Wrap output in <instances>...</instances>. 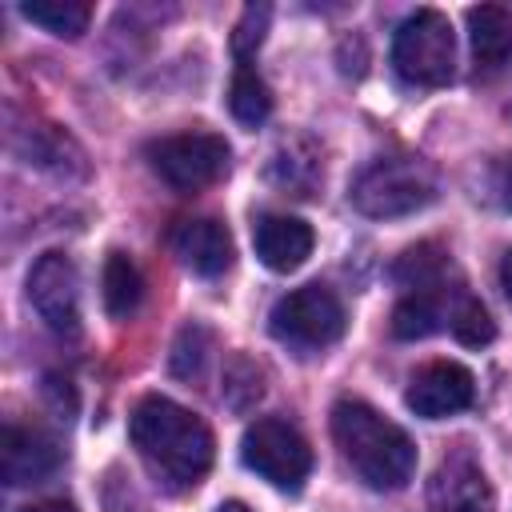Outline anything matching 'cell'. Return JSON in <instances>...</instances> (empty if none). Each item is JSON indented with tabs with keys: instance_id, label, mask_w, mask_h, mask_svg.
Returning a JSON list of instances; mask_svg holds the SVG:
<instances>
[{
	"instance_id": "6da1fadb",
	"label": "cell",
	"mask_w": 512,
	"mask_h": 512,
	"mask_svg": "<svg viewBox=\"0 0 512 512\" xmlns=\"http://www.w3.org/2000/svg\"><path fill=\"white\" fill-rule=\"evenodd\" d=\"M128 432H132V444L144 468L156 476V484L172 492L196 488L212 468L216 444H212L208 424L168 396H144L132 408Z\"/></svg>"
},
{
	"instance_id": "7a4b0ae2",
	"label": "cell",
	"mask_w": 512,
	"mask_h": 512,
	"mask_svg": "<svg viewBox=\"0 0 512 512\" xmlns=\"http://www.w3.org/2000/svg\"><path fill=\"white\" fill-rule=\"evenodd\" d=\"M332 440L356 480L376 492H396L416 472V444L408 432L364 400H340L332 408Z\"/></svg>"
},
{
	"instance_id": "3957f363",
	"label": "cell",
	"mask_w": 512,
	"mask_h": 512,
	"mask_svg": "<svg viewBox=\"0 0 512 512\" xmlns=\"http://www.w3.org/2000/svg\"><path fill=\"white\" fill-rule=\"evenodd\" d=\"M348 196L372 220L408 216L436 200V172L420 156H380L352 180Z\"/></svg>"
},
{
	"instance_id": "277c9868",
	"label": "cell",
	"mask_w": 512,
	"mask_h": 512,
	"mask_svg": "<svg viewBox=\"0 0 512 512\" xmlns=\"http://www.w3.org/2000/svg\"><path fill=\"white\" fill-rule=\"evenodd\" d=\"M392 68L416 88H440L456 68V36L444 12L420 8L392 36Z\"/></svg>"
},
{
	"instance_id": "5b68a950",
	"label": "cell",
	"mask_w": 512,
	"mask_h": 512,
	"mask_svg": "<svg viewBox=\"0 0 512 512\" xmlns=\"http://www.w3.org/2000/svg\"><path fill=\"white\" fill-rule=\"evenodd\" d=\"M268 328L280 344H292L300 352H320L340 340L344 332V304L324 284H304L276 300Z\"/></svg>"
},
{
	"instance_id": "8992f818",
	"label": "cell",
	"mask_w": 512,
	"mask_h": 512,
	"mask_svg": "<svg viewBox=\"0 0 512 512\" xmlns=\"http://www.w3.org/2000/svg\"><path fill=\"white\" fill-rule=\"evenodd\" d=\"M228 144L216 132H176L148 144L152 172L176 192H200L228 172Z\"/></svg>"
},
{
	"instance_id": "52a82bcc",
	"label": "cell",
	"mask_w": 512,
	"mask_h": 512,
	"mask_svg": "<svg viewBox=\"0 0 512 512\" xmlns=\"http://www.w3.org/2000/svg\"><path fill=\"white\" fill-rule=\"evenodd\" d=\"M240 456L256 476H264L272 488H284V492H296L312 472L308 440L280 416H264L248 424L240 440Z\"/></svg>"
},
{
	"instance_id": "ba28073f",
	"label": "cell",
	"mask_w": 512,
	"mask_h": 512,
	"mask_svg": "<svg viewBox=\"0 0 512 512\" xmlns=\"http://www.w3.org/2000/svg\"><path fill=\"white\" fill-rule=\"evenodd\" d=\"M28 300L56 336L80 332V288L76 268L64 252H44L28 272Z\"/></svg>"
},
{
	"instance_id": "9c48e42d",
	"label": "cell",
	"mask_w": 512,
	"mask_h": 512,
	"mask_svg": "<svg viewBox=\"0 0 512 512\" xmlns=\"http://www.w3.org/2000/svg\"><path fill=\"white\" fill-rule=\"evenodd\" d=\"M476 396V384H472V372L456 360H432L424 368L412 372L408 380V392H404V404L424 416V420H444L452 412H464Z\"/></svg>"
},
{
	"instance_id": "30bf717a",
	"label": "cell",
	"mask_w": 512,
	"mask_h": 512,
	"mask_svg": "<svg viewBox=\"0 0 512 512\" xmlns=\"http://www.w3.org/2000/svg\"><path fill=\"white\" fill-rule=\"evenodd\" d=\"M428 504L432 512H496L492 484L468 448H456L436 464L428 484Z\"/></svg>"
},
{
	"instance_id": "8fae6325",
	"label": "cell",
	"mask_w": 512,
	"mask_h": 512,
	"mask_svg": "<svg viewBox=\"0 0 512 512\" xmlns=\"http://www.w3.org/2000/svg\"><path fill=\"white\" fill-rule=\"evenodd\" d=\"M168 244H172V252L180 256V264H184L188 272L204 276V280L228 272V264H232V236H228V228H224L220 220H212V216L180 220V224L172 228Z\"/></svg>"
},
{
	"instance_id": "7c38bea8",
	"label": "cell",
	"mask_w": 512,
	"mask_h": 512,
	"mask_svg": "<svg viewBox=\"0 0 512 512\" xmlns=\"http://www.w3.org/2000/svg\"><path fill=\"white\" fill-rule=\"evenodd\" d=\"M0 464H4V480L12 488L20 484H40L44 476H52L60 468V448L48 432L28 428V424H8L4 440H0Z\"/></svg>"
},
{
	"instance_id": "4fadbf2b",
	"label": "cell",
	"mask_w": 512,
	"mask_h": 512,
	"mask_svg": "<svg viewBox=\"0 0 512 512\" xmlns=\"http://www.w3.org/2000/svg\"><path fill=\"white\" fill-rule=\"evenodd\" d=\"M256 256L272 268V272H292L308 260L312 252V228L300 216H284V212H268L256 220Z\"/></svg>"
},
{
	"instance_id": "5bb4252c",
	"label": "cell",
	"mask_w": 512,
	"mask_h": 512,
	"mask_svg": "<svg viewBox=\"0 0 512 512\" xmlns=\"http://www.w3.org/2000/svg\"><path fill=\"white\" fill-rule=\"evenodd\" d=\"M468 40L480 76H496L512 60V12L500 4L468 8Z\"/></svg>"
},
{
	"instance_id": "9a60e30c",
	"label": "cell",
	"mask_w": 512,
	"mask_h": 512,
	"mask_svg": "<svg viewBox=\"0 0 512 512\" xmlns=\"http://www.w3.org/2000/svg\"><path fill=\"white\" fill-rule=\"evenodd\" d=\"M448 316H452V304L444 300V288L440 284L408 288L400 296V304L392 308V332L400 340H420V336H432L436 328H444Z\"/></svg>"
},
{
	"instance_id": "2e32d148",
	"label": "cell",
	"mask_w": 512,
	"mask_h": 512,
	"mask_svg": "<svg viewBox=\"0 0 512 512\" xmlns=\"http://www.w3.org/2000/svg\"><path fill=\"white\" fill-rule=\"evenodd\" d=\"M12 148H16L28 164H40V168H52V172H68V160L84 168L80 148H76L60 128H52V124H36V128L28 124L24 132L12 136Z\"/></svg>"
},
{
	"instance_id": "e0dca14e",
	"label": "cell",
	"mask_w": 512,
	"mask_h": 512,
	"mask_svg": "<svg viewBox=\"0 0 512 512\" xmlns=\"http://www.w3.org/2000/svg\"><path fill=\"white\" fill-rule=\"evenodd\" d=\"M100 284H104V308H108L112 320L132 316L140 308V300H144V276L132 264V256H124V252H108Z\"/></svg>"
},
{
	"instance_id": "ac0fdd59",
	"label": "cell",
	"mask_w": 512,
	"mask_h": 512,
	"mask_svg": "<svg viewBox=\"0 0 512 512\" xmlns=\"http://www.w3.org/2000/svg\"><path fill=\"white\" fill-rule=\"evenodd\" d=\"M20 16L40 24L52 36L72 40V36H80L88 28L92 4H84V0H28V4H20Z\"/></svg>"
},
{
	"instance_id": "d6986e66",
	"label": "cell",
	"mask_w": 512,
	"mask_h": 512,
	"mask_svg": "<svg viewBox=\"0 0 512 512\" xmlns=\"http://www.w3.org/2000/svg\"><path fill=\"white\" fill-rule=\"evenodd\" d=\"M228 108H232V116H236L240 124H248V128L264 124V120H268V112H272V92H268V84H264L248 64H240V68H236V76H232Z\"/></svg>"
},
{
	"instance_id": "ffe728a7",
	"label": "cell",
	"mask_w": 512,
	"mask_h": 512,
	"mask_svg": "<svg viewBox=\"0 0 512 512\" xmlns=\"http://www.w3.org/2000/svg\"><path fill=\"white\" fill-rule=\"evenodd\" d=\"M448 328H452V336H456L460 344H468V348H480V344H488V340L496 336V324H492L488 308H484L472 292H456Z\"/></svg>"
},
{
	"instance_id": "44dd1931",
	"label": "cell",
	"mask_w": 512,
	"mask_h": 512,
	"mask_svg": "<svg viewBox=\"0 0 512 512\" xmlns=\"http://www.w3.org/2000/svg\"><path fill=\"white\" fill-rule=\"evenodd\" d=\"M444 276V248L440 244H416L396 260V280L404 288H428Z\"/></svg>"
},
{
	"instance_id": "7402d4cb",
	"label": "cell",
	"mask_w": 512,
	"mask_h": 512,
	"mask_svg": "<svg viewBox=\"0 0 512 512\" xmlns=\"http://www.w3.org/2000/svg\"><path fill=\"white\" fill-rule=\"evenodd\" d=\"M264 24H268V4H248L244 16H240V24H236V36H232L240 64H248V56L260 48V40H264Z\"/></svg>"
},
{
	"instance_id": "603a6c76",
	"label": "cell",
	"mask_w": 512,
	"mask_h": 512,
	"mask_svg": "<svg viewBox=\"0 0 512 512\" xmlns=\"http://www.w3.org/2000/svg\"><path fill=\"white\" fill-rule=\"evenodd\" d=\"M204 344H208V332H204V328H184L180 340H176L172 372H176V376H192V372H200V364H204Z\"/></svg>"
},
{
	"instance_id": "cb8c5ba5",
	"label": "cell",
	"mask_w": 512,
	"mask_h": 512,
	"mask_svg": "<svg viewBox=\"0 0 512 512\" xmlns=\"http://www.w3.org/2000/svg\"><path fill=\"white\" fill-rule=\"evenodd\" d=\"M500 288H504V296H508V304H512V248L500 256Z\"/></svg>"
},
{
	"instance_id": "d4e9b609",
	"label": "cell",
	"mask_w": 512,
	"mask_h": 512,
	"mask_svg": "<svg viewBox=\"0 0 512 512\" xmlns=\"http://www.w3.org/2000/svg\"><path fill=\"white\" fill-rule=\"evenodd\" d=\"M20 512H76L68 500H40V504H28V508H20Z\"/></svg>"
},
{
	"instance_id": "484cf974",
	"label": "cell",
	"mask_w": 512,
	"mask_h": 512,
	"mask_svg": "<svg viewBox=\"0 0 512 512\" xmlns=\"http://www.w3.org/2000/svg\"><path fill=\"white\" fill-rule=\"evenodd\" d=\"M500 180H504V196L512 200V156L504 160V176H500Z\"/></svg>"
},
{
	"instance_id": "4316f807",
	"label": "cell",
	"mask_w": 512,
	"mask_h": 512,
	"mask_svg": "<svg viewBox=\"0 0 512 512\" xmlns=\"http://www.w3.org/2000/svg\"><path fill=\"white\" fill-rule=\"evenodd\" d=\"M216 512H252V508H248V504H240V500H228V504H220Z\"/></svg>"
}]
</instances>
